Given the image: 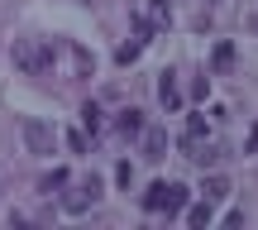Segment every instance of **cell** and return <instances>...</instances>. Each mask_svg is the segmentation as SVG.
<instances>
[{
	"instance_id": "30bf717a",
	"label": "cell",
	"mask_w": 258,
	"mask_h": 230,
	"mask_svg": "<svg viewBox=\"0 0 258 230\" xmlns=\"http://www.w3.org/2000/svg\"><path fill=\"white\" fill-rule=\"evenodd\" d=\"M115 129H120V134H139V129H144V111H134V106L120 111L115 115Z\"/></svg>"
},
{
	"instance_id": "8992f818",
	"label": "cell",
	"mask_w": 258,
	"mask_h": 230,
	"mask_svg": "<svg viewBox=\"0 0 258 230\" xmlns=\"http://www.w3.org/2000/svg\"><path fill=\"white\" fill-rule=\"evenodd\" d=\"M139 134H144V158H163L167 154V129L148 125V129H139Z\"/></svg>"
},
{
	"instance_id": "6da1fadb",
	"label": "cell",
	"mask_w": 258,
	"mask_h": 230,
	"mask_svg": "<svg viewBox=\"0 0 258 230\" xmlns=\"http://www.w3.org/2000/svg\"><path fill=\"white\" fill-rule=\"evenodd\" d=\"M167 24H172V10H167V0H139L134 10V38H153V34H167Z\"/></svg>"
},
{
	"instance_id": "9a60e30c",
	"label": "cell",
	"mask_w": 258,
	"mask_h": 230,
	"mask_svg": "<svg viewBox=\"0 0 258 230\" xmlns=\"http://www.w3.org/2000/svg\"><path fill=\"white\" fill-rule=\"evenodd\" d=\"M139 53H144V38H134V43H124L120 53H115V63H120V67H129V63H139Z\"/></svg>"
},
{
	"instance_id": "5b68a950",
	"label": "cell",
	"mask_w": 258,
	"mask_h": 230,
	"mask_svg": "<svg viewBox=\"0 0 258 230\" xmlns=\"http://www.w3.org/2000/svg\"><path fill=\"white\" fill-rule=\"evenodd\" d=\"M24 144H29V154H53V125L24 120Z\"/></svg>"
},
{
	"instance_id": "52a82bcc",
	"label": "cell",
	"mask_w": 258,
	"mask_h": 230,
	"mask_svg": "<svg viewBox=\"0 0 258 230\" xmlns=\"http://www.w3.org/2000/svg\"><path fill=\"white\" fill-rule=\"evenodd\" d=\"M158 101H163L167 111H177V106H182V91H177V77H172V72L158 77Z\"/></svg>"
},
{
	"instance_id": "8fae6325",
	"label": "cell",
	"mask_w": 258,
	"mask_h": 230,
	"mask_svg": "<svg viewBox=\"0 0 258 230\" xmlns=\"http://www.w3.org/2000/svg\"><path fill=\"white\" fill-rule=\"evenodd\" d=\"M201 197H206V202H225V197H230V182H225V177H206Z\"/></svg>"
},
{
	"instance_id": "e0dca14e",
	"label": "cell",
	"mask_w": 258,
	"mask_h": 230,
	"mask_svg": "<svg viewBox=\"0 0 258 230\" xmlns=\"http://www.w3.org/2000/svg\"><path fill=\"white\" fill-rule=\"evenodd\" d=\"M67 149L72 154H86V129H67Z\"/></svg>"
},
{
	"instance_id": "4fadbf2b",
	"label": "cell",
	"mask_w": 258,
	"mask_h": 230,
	"mask_svg": "<svg viewBox=\"0 0 258 230\" xmlns=\"http://www.w3.org/2000/svg\"><path fill=\"white\" fill-rule=\"evenodd\" d=\"M82 129H86V134H101V106H96V101L82 106Z\"/></svg>"
},
{
	"instance_id": "ac0fdd59",
	"label": "cell",
	"mask_w": 258,
	"mask_h": 230,
	"mask_svg": "<svg viewBox=\"0 0 258 230\" xmlns=\"http://www.w3.org/2000/svg\"><path fill=\"white\" fill-rule=\"evenodd\" d=\"M249 29H258V0L249 5Z\"/></svg>"
},
{
	"instance_id": "5bb4252c",
	"label": "cell",
	"mask_w": 258,
	"mask_h": 230,
	"mask_svg": "<svg viewBox=\"0 0 258 230\" xmlns=\"http://www.w3.org/2000/svg\"><path fill=\"white\" fill-rule=\"evenodd\" d=\"M57 187H67V168H53V173H48L43 182H38V192H48V197H53Z\"/></svg>"
},
{
	"instance_id": "9c48e42d",
	"label": "cell",
	"mask_w": 258,
	"mask_h": 230,
	"mask_svg": "<svg viewBox=\"0 0 258 230\" xmlns=\"http://www.w3.org/2000/svg\"><path fill=\"white\" fill-rule=\"evenodd\" d=\"M186 225H196V230H206V225H215V202H196L191 211H186Z\"/></svg>"
},
{
	"instance_id": "ba28073f",
	"label": "cell",
	"mask_w": 258,
	"mask_h": 230,
	"mask_svg": "<svg viewBox=\"0 0 258 230\" xmlns=\"http://www.w3.org/2000/svg\"><path fill=\"white\" fill-rule=\"evenodd\" d=\"M67 58H72V77H91V67H96V58L86 53L82 43H67Z\"/></svg>"
},
{
	"instance_id": "277c9868",
	"label": "cell",
	"mask_w": 258,
	"mask_h": 230,
	"mask_svg": "<svg viewBox=\"0 0 258 230\" xmlns=\"http://www.w3.org/2000/svg\"><path fill=\"white\" fill-rule=\"evenodd\" d=\"M96 202H101V177H82V182L62 197V211L67 216H82V211H91Z\"/></svg>"
},
{
	"instance_id": "3957f363",
	"label": "cell",
	"mask_w": 258,
	"mask_h": 230,
	"mask_svg": "<svg viewBox=\"0 0 258 230\" xmlns=\"http://www.w3.org/2000/svg\"><path fill=\"white\" fill-rule=\"evenodd\" d=\"M186 197H191V192H186L182 182H153V187L144 192V211H167V216H177V211L186 206Z\"/></svg>"
},
{
	"instance_id": "7c38bea8",
	"label": "cell",
	"mask_w": 258,
	"mask_h": 230,
	"mask_svg": "<svg viewBox=\"0 0 258 230\" xmlns=\"http://www.w3.org/2000/svg\"><path fill=\"white\" fill-rule=\"evenodd\" d=\"M211 67H215V72H230V67H234V43H215Z\"/></svg>"
},
{
	"instance_id": "2e32d148",
	"label": "cell",
	"mask_w": 258,
	"mask_h": 230,
	"mask_svg": "<svg viewBox=\"0 0 258 230\" xmlns=\"http://www.w3.org/2000/svg\"><path fill=\"white\" fill-rule=\"evenodd\" d=\"M182 139H211V125H206V115H191L186 120V134Z\"/></svg>"
},
{
	"instance_id": "7a4b0ae2",
	"label": "cell",
	"mask_w": 258,
	"mask_h": 230,
	"mask_svg": "<svg viewBox=\"0 0 258 230\" xmlns=\"http://www.w3.org/2000/svg\"><path fill=\"white\" fill-rule=\"evenodd\" d=\"M15 63H19V72L43 77L48 67H53V43H48V38H19L15 43Z\"/></svg>"
}]
</instances>
